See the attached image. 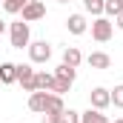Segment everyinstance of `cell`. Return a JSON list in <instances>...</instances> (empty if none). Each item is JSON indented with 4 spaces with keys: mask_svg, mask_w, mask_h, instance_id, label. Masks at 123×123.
Listing matches in <instances>:
<instances>
[{
    "mask_svg": "<svg viewBox=\"0 0 123 123\" xmlns=\"http://www.w3.org/2000/svg\"><path fill=\"white\" fill-rule=\"evenodd\" d=\"M9 37H12V49H29V43H31L29 23H26V20H17V23H12Z\"/></svg>",
    "mask_w": 123,
    "mask_h": 123,
    "instance_id": "6da1fadb",
    "label": "cell"
},
{
    "mask_svg": "<svg viewBox=\"0 0 123 123\" xmlns=\"http://www.w3.org/2000/svg\"><path fill=\"white\" fill-rule=\"evenodd\" d=\"M112 34H115V23L109 20V17H94L92 20V37L97 43H106V40H112Z\"/></svg>",
    "mask_w": 123,
    "mask_h": 123,
    "instance_id": "7a4b0ae2",
    "label": "cell"
},
{
    "mask_svg": "<svg viewBox=\"0 0 123 123\" xmlns=\"http://www.w3.org/2000/svg\"><path fill=\"white\" fill-rule=\"evenodd\" d=\"M34 72H37V69H34V66H31V63H20V66H17V83H20V86H23V92H37V89H34Z\"/></svg>",
    "mask_w": 123,
    "mask_h": 123,
    "instance_id": "3957f363",
    "label": "cell"
},
{
    "mask_svg": "<svg viewBox=\"0 0 123 123\" xmlns=\"http://www.w3.org/2000/svg\"><path fill=\"white\" fill-rule=\"evenodd\" d=\"M52 57V46L46 43V40H34L29 43V60L31 63H46Z\"/></svg>",
    "mask_w": 123,
    "mask_h": 123,
    "instance_id": "277c9868",
    "label": "cell"
},
{
    "mask_svg": "<svg viewBox=\"0 0 123 123\" xmlns=\"http://www.w3.org/2000/svg\"><path fill=\"white\" fill-rule=\"evenodd\" d=\"M89 106H92V109H100V112L109 109V106H112V92L103 89V86L92 89V92H89Z\"/></svg>",
    "mask_w": 123,
    "mask_h": 123,
    "instance_id": "5b68a950",
    "label": "cell"
},
{
    "mask_svg": "<svg viewBox=\"0 0 123 123\" xmlns=\"http://www.w3.org/2000/svg\"><path fill=\"white\" fill-rule=\"evenodd\" d=\"M23 20L26 23H34V20H40V17H46V3H40V0H29L26 6H23Z\"/></svg>",
    "mask_w": 123,
    "mask_h": 123,
    "instance_id": "8992f818",
    "label": "cell"
},
{
    "mask_svg": "<svg viewBox=\"0 0 123 123\" xmlns=\"http://www.w3.org/2000/svg\"><path fill=\"white\" fill-rule=\"evenodd\" d=\"M46 100H49V92H40V89L31 92L29 94V109L37 112V115H43V112H46Z\"/></svg>",
    "mask_w": 123,
    "mask_h": 123,
    "instance_id": "52a82bcc",
    "label": "cell"
},
{
    "mask_svg": "<svg viewBox=\"0 0 123 123\" xmlns=\"http://www.w3.org/2000/svg\"><path fill=\"white\" fill-rule=\"evenodd\" d=\"M0 83H6V86H12V83H17V63H0Z\"/></svg>",
    "mask_w": 123,
    "mask_h": 123,
    "instance_id": "ba28073f",
    "label": "cell"
},
{
    "mask_svg": "<svg viewBox=\"0 0 123 123\" xmlns=\"http://www.w3.org/2000/svg\"><path fill=\"white\" fill-rule=\"evenodd\" d=\"M66 29L72 31V34H86L89 23H86V17H83V14H69V20H66Z\"/></svg>",
    "mask_w": 123,
    "mask_h": 123,
    "instance_id": "9c48e42d",
    "label": "cell"
},
{
    "mask_svg": "<svg viewBox=\"0 0 123 123\" xmlns=\"http://www.w3.org/2000/svg\"><path fill=\"white\" fill-rule=\"evenodd\" d=\"M63 63H66V66H72V69H77V66L83 63L80 49H77V46H66V49H63Z\"/></svg>",
    "mask_w": 123,
    "mask_h": 123,
    "instance_id": "30bf717a",
    "label": "cell"
},
{
    "mask_svg": "<svg viewBox=\"0 0 123 123\" xmlns=\"http://www.w3.org/2000/svg\"><path fill=\"white\" fill-rule=\"evenodd\" d=\"M86 63H89L92 69H109V66H112V57H109L106 52H92V55L86 57Z\"/></svg>",
    "mask_w": 123,
    "mask_h": 123,
    "instance_id": "8fae6325",
    "label": "cell"
},
{
    "mask_svg": "<svg viewBox=\"0 0 123 123\" xmlns=\"http://www.w3.org/2000/svg\"><path fill=\"white\" fill-rule=\"evenodd\" d=\"M63 109H66L63 97H60V94H52V92H49V100H46V112H43V115H63Z\"/></svg>",
    "mask_w": 123,
    "mask_h": 123,
    "instance_id": "7c38bea8",
    "label": "cell"
},
{
    "mask_svg": "<svg viewBox=\"0 0 123 123\" xmlns=\"http://www.w3.org/2000/svg\"><path fill=\"white\" fill-rule=\"evenodd\" d=\"M52 83H55V74H52V72H34V89L49 92V89H52Z\"/></svg>",
    "mask_w": 123,
    "mask_h": 123,
    "instance_id": "4fadbf2b",
    "label": "cell"
},
{
    "mask_svg": "<svg viewBox=\"0 0 123 123\" xmlns=\"http://www.w3.org/2000/svg\"><path fill=\"white\" fill-rule=\"evenodd\" d=\"M80 123H109V117H106L100 109H92V106H89V109L80 115Z\"/></svg>",
    "mask_w": 123,
    "mask_h": 123,
    "instance_id": "5bb4252c",
    "label": "cell"
},
{
    "mask_svg": "<svg viewBox=\"0 0 123 123\" xmlns=\"http://www.w3.org/2000/svg\"><path fill=\"white\" fill-rule=\"evenodd\" d=\"M103 14H109V17L123 14V0H103Z\"/></svg>",
    "mask_w": 123,
    "mask_h": 123,
    "instance_id": "9a60e30c",
    "label": "cell"
},
{
    "mask_svg": "<svg viewBox=\"0 0 123 123\" xmlns=\"http://www.w3.org/2000/svg\"><path fill=\"white\" fill-rule=\"evenodd\" d=\"M55 77H60V80H69V83H74V77H77V69H72V66L60 63V66L55 69Z\"/></svg>",
    "mask_w": 123,
    "mask_h": 123,
    "instance_id": "2e32d148",
    "label": "cell"
},
{
    "mask_svg": "<svg viewBox=\"0 0 123 123\" xmlns=\"http://www.w3.org/2000/svg\"><path fill=\"white\" fill-rule=\"evenodd\" d=\"M26 3H29V0H3V9H6L9 14H20Z\"/></svg>",
    "mask_w": 123,
    "mask_h": 123,
    "instance_id": "e0dca14e",
    "label": "cell"
},
{
    "mask_svg": "<svg viewBox=\"0 0 123 123\" xmlns=\"http://www.w3.org/2000/svg\"><path fill=\"white\" fill-rule=\"evenodd\" d=\"M83 9L89 14H94V17H100L103 14V0H83Z\"/></svg>",
    "mask_w": 123,
    "mask_h": 123,
    "instance_id": "ac0fdd59",
    "label": "cell"
},
{
    "mask_svg": "<svg viewBox=\"0 0 123 123\" xmlns=\"http://www.w3.org/2000/svg\"><path fill=\"white\" fill-rule=\"evenodd\" d=\"M69 89H72V83H69V80H60V77H55V83H52V89H49V92H52V94H60V97H63Z\"/></svg>",
    "mask_w": 123,
    "mask_h": 123,
    "instance_id": "d6986e66",
    "label": "cell"
},
{
    "mask_svg": "<svg viewBox=\"0 0 123 123\" xmlns=\"http://www.w3.org/2000/svg\"><path fill=\"white\" fill-rule=\"evenodd\" d=\"M60 123H80V112H74V109H63Z\"/></svg>",
    "mask_w": 123,
    "mask_h": 123,
    "instance_id": "ffe728a7",
    "label": "cell"
},
{
    "mask_svg": "<svg viewBox=\"0 0 123 123\" xmlns=\"http://www.w3.org/2000/svg\"><path fill=\"white\" fill-rule=\"evenodd\" d=\"M112 106H117V109H123V83L112 89Z\"/></svg>",
    "mask_w": 123,
    "mask_h": 123,
    "instance_id": "44dd1931",
    "label": "cell"
},
{
    "mask_svg": "<svg viewBox=\"0 0 123 123\" xmlns=\"http://www.w3.org/2000/svg\"><path fill=\"white\" fill-rule=\"evenodd\" d=\"M43 123H60V115H43Z\"/></svg>",
    "mask_w": 123,
    "mask_h": 123,
    "instance_id": "7402d4cb",
    "label": "cell"
},
{
    "mask_svg": "<svg viewBox=\"0 0 123 123\" xmlns=\"http://www.w3.org/2000/svg\"><path fill=\"white\" fill-rule=\"evenodd\" d=\"M115 26H117V29L123 31V14H117V17H115Z\"/></svg>",
    "mask_w": 123,
    "mask_h": 123,
    "instance_id": "603a6c76",
    "label": "cell"
},
{
    "mask_svg": "<svg viewBox=\"0 0 123 123\" xmlns=\"http://www.w3.org/2000/svg\"><path fill=\"white\" fill-rule=\"evenodd\" d=\"M3 29H6V20H0V34H3Z\"/></svg>",
    "mask_w": 123,
    "mask_h": 123,
    "instance_id": "cb8c5ba5",
    "label": "cell"
},
{
    "mask_svg": "<svg viewBox=\"0 0 123 123\" xmlns=\"http://www.w3.org/2000/svg\"><path fill=\"white\" fill-rule=\"evenodd\" d=\"M115 123H123V117H117V120H115Z\"/></svg>",
    "mask_w": 123,
    "mask_h": 123,
    "instance_id": "d4e9b609",
    "label": "cell"
},
{
    "mask_svg": "<svg viewBox=\"0 0 123 123\" xmlns=\"http://www.w3.org/2000/svg\"><path fill=\"white\" fill-rule=\"evenodd\" d=\"M57 3H69V0H57Z\"/></svg>",
    "mask_w": 123,
    "mask_h": 123,
    "instance_id": "484cf974",
    "label": "cell"
},
{
    "mask_svg": "<svg viewBox=\"0 0 123 123\" xmlns=\"http://www.w3.org/2000/svg\"><path fill=\"white\" fill-rule=\"evenodd\" d=\"M0 3H3V0H0Z\"/></svg>",
    "mask_w": 123,
    "mask_h": 123,
    "instance_id": "4316f807",
    "label": "cell"
}]
</instances>
